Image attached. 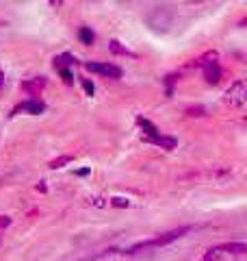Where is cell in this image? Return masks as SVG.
<instances>
[{
    "instance_id": "obj_7",
    "label": "cell",
    "mask_w": 247,
    "mask_h": 261,
    "mask_svg": "<svg viewBox=\"0 0 247 261\" xmlns=\"http://www.w3.org/2000/svg\"><path fill=\"white\" fill-rule=\"evenodd\" d=\"M137 122H139V126L143 128V133L147 135V140H154V137H159V135H161L159 130H156V126L150 124V122H147L145 118H137Z\"/></svg>"
},
{
    "instance_id": "obj_15",
    "label": "cell",
    "mask_w": 247,
    "mask_h": 261,
    "mask_svg": "<svg viewBox=\"0 0 247 261\" xmlns=\"http://www.w3.org/2000/svg\"><path fill=\"white\" fill-rule=\"evenodd\" d=\"M219 255V248H210V250H206V255L202 257V261H215Z\"/></svg>"
},
{
    "instance_id": "obj_14",
    "label": "cell",
    "mask_w": 247,
    "mask_h": 261,
    "mask_svg": "<svg viewBox=\"0 0 247 261\" xmlns=\"http://www.w3.org/2000/svg\"><path fill=\"white\" fill-rule=\"evenodd\" d=\"M109 205H113V207H128L130 202H128L126 198H119V196H115V198L109 200Z\"/></svg>"
},
{
    "instance_id": "obj_2",
    "label": "cell",
    "mask_w": 247,
    "mask_h": 261,
    "mask_svg": "<svg viewBox=\"0 0 247 261\" xmlns=\"http://www.w3.org/2000/svg\"><path fill=\"white\" fill-rule=\"evenodd\" d=\"M193 226H180V228H171V231H167V233H163V235H159V238H154V240H150L147 242V248H152V246H167L169 242H174V240H178V238H182L184 233H189Z\"/></svg>"
},
{
    "instance_id": "obj_18",
    "label": "cell",
    "mask_w": 247,
    "mask_h": 261,
    "mask_svg": "<svg viewBox=\"0 0 247 261\" xmlns=\"http://www.w3.org/2000/svg\"><path fill=\"white\" fill-rule=\"evenodd\" d=\"M11 224V218L9 216H0V226H9Z\"/></svg>"
},
{
    "instance_id": "obj_11",
    "label": "cell",
    "mask_w": 247,
    "mask_h": 261,
    "mask_svg": "<svg viewBox=\"0 0 247 261\" xmlns=\"http://www.w3.org/2000/svg\"><path fill=\"white\" fill-rule=\"evenodd\" d=\"M219 250H230V252H236V255H241V252L247 250L245 244H226V246H219Z\"/></svg>"
},
{
    "instance_id": "obj_1",
    "label": "cell",
    "mask_w": 247,
    "mask_h": 261,
    "mask_svg": "<svg viewBox=\"0 0 247 261\" xmlns=\"http://www.w3.org/2000/svg\"><path fill=\"white\" fill-rule=\"evenodd\" d=\"M245 100H247V87H245V83H243V81H234V83L226 89L224 102L230 105V107H243Z\"/></svg>"
},
{
    "instance_id": "obj_3",
    "label": "cell",
    "mask_w": 247,
    "mask_h": 261,
    "mask_svg": "<svg viewBox=\"0 0 247 261\" xmlns=\"http://www.w3.org/2000/svg\"><path fill=\"white\" fill-rule=\"evenodd\" d=\"M85 68L89 72H96V74H104V76H111V79H119L121 76V70L117 68V65L113 63H85Z\"/></svg>"
},
{
    "instance_id": "obj_10",
    "label": "cell",
    "mask_w": 247,
    "mask_h": 261,
    "mask_svg": "<svg viewBox=\"0 0 247 261\" xmlns=\"http://www.w3.org/2000/svg\"><path fill=\"white\" fill-rule=\"evenodd\" d=\"M150 142L159 144V146H163V148H167V150H171V148H174V146H176V140H174V137H163V135L154 137V140H150Z\"/></svg>"
},
{
    "instance_id": "obj_6",
    "label": "cell",
    "mask_w": 247,
    "mask_h": 261,
    "mask_svg": "<svg viewBox=\"0 0 247 261\" xmlns=\"http://www.w3.org/2000/svg\"><path fill=\"white\" fill-rule=\"evenodd\" d=\"M44 87H46V79L44 76H35V79L24 81L22 83V89L24 92H28V94H39Z\"/></svg>"
},
{
    "instance_id": "obj_8",
    "label": "cell",
    "mask_w": 247,
    "mask_h": 261,
    "mask_svg": "<svg viewBox=\"0 0 247 261\" xmlns=\"http://www.w3.org/2000/svg\"><path fill=\"white\" fill-rule=\"evenodd\" d=\"M74 63V57L72 55H59V57H54V68L56 70H68V65Z\"/></svg>"
},
{
    "instance_id": "obj_12",
    "label": "cell",
    "mask_w": 247,
    "mask_h": 261,
    "mask_svg": "<svg viewBox=\"0 0 247 261\" xmlns=\"http://www.w3.org/2000/svg\"><path fill=\"white\" fill-rule=\"evenodd\" d=\"M70 161H72V157H70V154H65V157H59V159L50 161V168H63L65 163H70Z\"/></svg>"
},
{
    "instance_id": "obj_13",
    "label": "cell",
    "mask_w": 247,
    "mask_h": 261,
    "mask_svg": "<svg viewBox=\"0 0 247 261\" xmlns=\"http://www.w3.org/2000/svg\"><path fill=\"white\" fill-rule=\"evenodd\" d=\"M111 50H113V53H117V55H133V53L128 50V48H121L119 42H115V39L111 42Z\"/></svg>"
},
{
    "instance_id": "obj_19",
    "label": "cell",
    "mask_w": 247,
    "mask_h": 261,
    "mask_svg": "<svg viewBox=\"0 0 247 261\" xmlns=\"http://www.w3.org/2000/svg\"><path fill=\"white\" fill-rule=\"evenodd\" d=\"M3 83H5V74H3V70H0V87H3Z\"/></svg>"
},
{
    "instance_id": "obj_16",
    "label": "cell",
    "mask_w": 247,
    "mask_h": 261,
    "mask_svg": "<svg viewBox=\"0 0 247 261\" xmlns=\"http://www.w3.org/2000/svg\"><path fill=\"white\" fill-rule=\"evenodd\" d=\"M189 116H204V107H191V109H187Z\"/></svg>"
},
{
    "instance_id": "obj_4",
    "label": "cell",
    "mask_w": 247,
    "mask_h": 261,
    "mask_svg": "<svg viewBox=\"0 0 247 261\" xmlns=\"http://www.w3.org/2000/svg\"><path fill=\"white\" fill-rule=\"evenodd\" d=\"M204 79L208 81V83H212V85H217L219 81H221V68H219L217 61L204 65Z\"/></svg>"
},
{
    "instance_id": "obj_5",
    "label": "cell",
    "mask_w": 247,
    "mask_h": 261,
    "mask_svg": "<svg viewBox=\"0 0 247 261\" xmlns=\"http://www.w3.org/2000/svg\"><path fill=\"white\" fill-rule=\"evenodd\" d=\"M44 109H46V105L41 100H26L15 109V113H33V116H37V113H41Z\"/></svg>"
},
{
    "instance_id": "obj_17",
    "label": "cell",
    "mask_w": 247,
    "mask_h": 261,
    "mask_svg": "<svg viewBox=\"0 0 247 261\" xmlns=\"http://www.w3.org/2000/svg\"><path fill=\"white\" fill-rule=\"evenodd\" d=\"M82 87H85V92H87L89 96L94 94V83H91V81H82Z\"/></svg>"
},
{
    "instance_id": "obj_9",
    "label": "cell",
    "mask_w": 247,
    "mask_h": 261,
    "mask_svg": "<svg viewBox=\"0 0 247 261\" xmlns=\"http://www.w3.org/2000/svg\"><path fill=\"white\" fill-rule=\"evenodd\" d=\"M78 37H80V42L85 44V46H91V44L96 42V33H94L91 29H87V27H82V29L78 31Z\"/></svg>"
}]
</instances>
